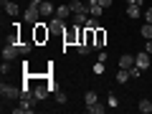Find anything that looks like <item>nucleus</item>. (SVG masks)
Segmentation results:
<instances>
[{
	"label": "nucleus",
	"mask_w": 152,
	"mask_h": 114,
	"mask_svg": "<svg viewBox=\"0 0 152 114\" xmlns=\"http://www.w3.org/2000/svg\"><path fill=\"white\" fill-rule=\"evenodd\" d=\"M48 36H51V28L43 20H38L33 26V43H43V41H48Z\"/></svg>",
	"instance_id": "f257e3e1"
},
{
	"label": "nucleus",
	"mask_w": 152,
	"mask_h": 114,
	"mask_svg": "<svg viewBox=\"0 0 152 114\" xmlns=\"http://www.w3.org/2000/svg\"><path fill=\"white\" fill-rule=\"evenodd\" d=\"M0 96L3 99H18V96H23V89L13 86V84H3L0 86Z\"/></svg>",
	"instance_id": "f03ea898"
},
{
	"label": "nucleus",
	"mask_w": 152,
	"mask_h": 114,
	"mask_svg": "<svg viewBox=\"0 0 152 114\" xmlns=\"http://www.w3.org/2000/svg\"><path fill=\"white\" fill-rule=\"evenodd\" d=\"M51 91V86H48V81H43V79H36V86H33V96L41 102V99H46V94Z\"/></svg>",
	"instance_id": "7ed1b4c3"
},
{
	"label": "nucleus",
	"mask_w": 152,
	"mask_h": 114,
	"mask_svg": "<svg viewBox=\"0 0 152 114\" xmlns=\"http://www.w3.org/2000/svg\"><path fill=\"white\" fill-rule=\"evenodd\" d=\"M41 18H43V15H41V8H38V5H28L26 8V23H28V26H36Z\"/></svg>",
	"instance_id": "20e7f679"
},
{
	"label": "nucleus",
	"mask_w": 152,
	"mask_h": 114,
	"mask_svg": "<svg viewBox=\"0 0 152 114\" xmlns=\"http://www.w3.org/2000/svg\"><path fill=\"white\" fill-rule=\"evenodd\" d=\"M134 66H140L142 71H147V66H152V56L147 53V51H142V53L134 56Z\"/></svg>",
	"instance_id": "39448f33"
},
{
	"label": "nucleus",
	"mask_w": 152,
	"mask_h": 114,
	"mask_svg": "<svg viewBox=\"0 0 152 114\" xmlns=\"http://www.w3.org/2000/svg\"><path fill=\"white\" fill-rule=\"evenodd\" d=\"M94 41H96V48H99V51H104V43H107V31H104L102 26L94 31Z\"/></svg>",
	"instance_id": "423d86ee"
},
{
	"label": "nucleus",
	"mask_w": 152,
	"mask_h": 114,
	"mask_svg": "<svg viewBox=\"0 0 152 114\" xmlns=\"http://www.w3.org/2000/svg\"><path fill=\"white\" fill-rule=\"evenodd\" d=\"M48 28H51V33H61V31L66 28V20H64V18H56V15H53V20L48 23Z\"/></svg>",
	"instance_id": "0eeeda50"
},
{
	"label": "nucleus",
	"mask_w": 152,
	"mask_h": 114,
	"mask_svg": "<svg viewBox=\"0 0 152 114\" xmlns=\"http://www.w3.org/2000/svg\"><path fill=\"white\" fill-rule=\"evenodd\" d=\"M38 8H41V15H43V18H51V15H56V8L51 5L48 0H43V3H41Z\"/></svg>",
	"instance_id": "6e6552de"
},
{
	"label": "nucleus",
	"mask_w": 152,
	"mask_h": 114,
	"mask_svg": "<svg viewBox=\"0 0 152 114\" xmlns=\"http://www.w3.org/2000/svg\"><path fill=\"white\" fill-rule=\"evenodd\" d=\"M102 13H104V8L99 5V0H94V3H89V15H91V18H99Z\"/></svg>",
	"instance_id": "1a4fd4ad"
},
{
	"label": "nucleus",
	"mask_w": 152,
	"mask_h": 114,
	"mask_svg": "<svg viewBox=\"0 0 152 114\" xmlns=\"http://www.w3.org/2000/svg\"><path fill=\"white\" fill-rule=\"evenodd\" d=\"M132 66H134V56L132 53H124L119 58V69H132Z\"/></svg>",
	"instance_id": "9d476101"
},
{
	"label": "nucleus",
	"mask_w": 152,
	"mask_h": 114,
	"mask_svg": "<svg viewBox=\"0 0 152 114\" xmlns=\"http://www.w3.org/2000/svg\"><path fill=\"white\" fill-rule=\"evenodd\" d=\"M71 15H74V13H71L69 5H56V18H64L66 20V18H71Z\"/></svg>",
	"instance_id": "9b49d317"
},
{
	"label": "nucleus",
	"mask_w": 152,
	"mask_h": 114,
	"mask_svg": "<svg viewBox=\"0 0 152 114\" xmlns=\"http://www.w3.org/2000/svg\"><path fill=\"white\" fill-rule=\"evenodd\" d=\"M3 5H5V13H8V15H13V18L20 15V8H18V3H3Z\"/></svg>",
	"instance_id": "f8f14e48"
},
{
	"label": "nucleus",
	"mask_w": 152,
	"mask_h": 114,
	"mask_svg": "<svg viewBox=\"0 0 152 114\" xmlns=\"http://www.w3.org/2000/svg\"><path fill=\"white\" fill-rule=\"evenodd\" d=\"M86 112L89 114H104V112H107V107H104V104H89V107H86Z\"/></svg>",
	"instance_id": "ddd939ff"
},
{
	"label": "nucleus",
	"mask_w": 152,
	"mask_h": 114,
	"mask_svg": "<svg viewBox=\"0 0 152 114\" xmlns=\"http://www.w3.org/2000/svg\"><path fill=\"white\" fill-rule=\"evenodd\" d=\"M71 20H74V26H86V13H74V15H71Z\"/></svg>",
	"instance_id": "4468645a"
},
{
	"label": "nucleus",
	"mask_w": 152,
	"mask_h": 114,
	"mask_svg": "<svg viewBox=\"0 0 152 114\" xmlns=\"http://www.w3.org/2000/svg\"><path fill=\"white\" fill-rule=\"evenodd\" d=\"M129 79H132V76H129V69H119V71H117V81H119V84H127Z\"/></svg>",
	"instance_id": "2eb2a0df"
},
{
	"label": "nucleus",
	"mask_w": 152,
	"mask_h": 114,
	"mask_svg": "<svg viewBox=\"0 0 152 114\" xmlns=\"http://www.w3.org/2000/svg\"><path fill=\"white\" fill-rule=\"evenodd\" d=\"M137 109H140L142 114H150L152 112V102H150V99H142V102L137 104Z\"/></svg>",
	"instance_id": "dca6fc26"
},
{
	"label": "nucleus",
	"mask_w": 152,
	"mask_h": 114,
	"mask_svg": "<svg viewBox=\"0 0 152 114\" xmlns=\"http://www.w3.org/2000/svg\"><path fill=\"white\" fill-rule=\"evenodd\" d=\"M127 15L134 20V18H140L142 15V10H140V5H127Z\"/></svg>",
	"instance_id": "f3484780"
},
{
	"label": "nucleus",
	"mask_w": 152,
	"mask_h": 114,
	"mask_svg": "<svg viewBox=\"0 0 152 114\" xmlns=\"http://www.w3.org/2000/svg\"><path fill=\"white\" fill-rule=\"evenodd\" d=\"M140 33H142V38H145V41H147V38H152V23H145V26L140 28Z\"/></svg>",
	"instance_id": "a211bd4d"
},
{
	"label": "nucleus",
	"mask_w": 152,
	"mask_h": 114,
	"mask_svg": "<svg viewBox=\"0 0 152 114\" xmlns=\"http://www.w3.org/2000/svg\"><path fill=\"white\" fill-rule=\"evenodd\" d=\"M76 51H79L81 56H86V53H91V51H94V46H89V43H79V46H76Z\"/></svg>",
	"instance_id": "6ab92c4d"
},
{
	"label": "nucleus",
	"mask_w": 152,
	"mask_h": 114,
	"mask_svg": "<svg viewBox=\"0 0 152 114\" xmlns=\"http://www.w3.org/2000/svg\"><path fill=\"white\" fill-rule=\"evenodd\" d=\"M84 102H86V107H89V104H96V102H99L96 91H86V96H84Z\"/></svg>",
	"instance_id": "aec40b11"
},
{
	"label": "nucleus",
	"mask_w": 152,
	"mask_h": 114,
	"mask_svg": "<svg viewBox=\"0 0 152 114\" xmlns=\"http://www.w3.org/2000/svg\"><path fill=\"white\" fill-rule=\"evenodd\" d=\"M18 48H20V53H31V43H26V41H20V43H18Z\"/></svg>",
	"instance_id": "412c9836"
},
{
	"label": "nucleus",
	"mask_w": 152,
	"mask_h": 114,
	"mask_svg": "<svg viewBox=\"0 0 152 114\" xmlns=\"http://www.w3.org/2000/svg\"><path fill=\"white\" fill-rule=\"evenodd\" d=\"M129 76H132V79H140V76H142V69H140V66H132V69H129Z\"/></svg>",
	"instance_id": "4be33fe9"
},
{
	"label": "nucleus",
	"mask_w": 152,
	"mask_h": 114,
	"mask_svg": "<svg viewBox=\"0 0 152 114\" xmlns=\"http://www.w3.org/2000/svg\"><path fill=\"white\" fill-rule=\"evenodd\" d=\"M94 74H96V76L104 74V61H96V64H94Z\"/></svg>",
	"instance_id": "5701e85b"
},
{
	"label": "nucleus",
	"mask_w": 152,
	"mask_h": 114,
	"mask_svg": "<svg viewBox=\"0 0 152 114\" xmlns=\"http://www.w3.org/2000/svg\"><path fill=\"white\" fill-rule=\"evenodd\" d=\"M86 28H91V31H96V28H99V20H96V18H89V20H86Z\"/></svg>",
	"instance_id": "b1692460"
},
{
	"label": "nucleus",
	"mask_w": 152,
	"mask_h": 114,
	"mask_svg": "<svg viewBox=\"0 0 152 114\" xmlns=\"http://www.w3.org/2000/svg\"><path fill=\"white\" fill-rule=\"evenodd\" d=\"M0 71H3V76L10 71V61H3V66H0Z\"/></svg>",
	"instance_id": "393cba45"
},
{
	"label": "nucleus",
	"mask_w": 152,
	"mask_h": 114,
	"mask_svg": "<svg viewBox=\"0 0 152 114\" xmlns=\"http://www.w3.org/2000/svg\"><path fill=\"white\" fill-rule=\"evenodd\" d=\"M145 23H152V8H147V10H145Z\"/></svg>",
	"instance_id": "a878e982"
},
{
	"label": "nucleus",
	"mask_w": 152,
	"mask_h": 114,
	"mask_svg": "<svg viewBox=\"0 0 152 114\" xmlns=\"http://www.w3.org/2000/svg\"><path fill=\"white\" fill-rule=\"evenodd\" d=\"M56 102H58V104H66V94H56Z\"/></svg>",
	"instance_id": "bb28decb"
},
{
	"label": "nucleus",
	"mask_w": 152,
	"mask_h": 114,
	"mask_svg": "<svg viewBox=\"0 0 152 114\" xmlns=\"http://www.w3.org/2000/svg\"><path fill=\"white\" fill-rule=\"evenodd\" d=\"M145 51H147V53L152 56V38H147V46H145Z\"/></svg>",
	"instance_id": "cd10ccee"
},
{
	"label": "nucleus",
	"mask_w": 152,
	"mask_h": 114,
	"mask_svg": "<svg viewBox=\"0 0 152 114\" xmlns=\"http://www.w3.org/2000/svg\"><path fill=\"white\" fill-rule=\"evenodd\" d=\"M99 5H102V8H109V5H112V0H99Z\"/></svg>",
	"instance_id": "c85d7f7f"
},
{
	"label": "nucleus",
	"mask_w": 152,
	"mask_h": 114,
	"mask_svg": "<svg viewBox=\"0 0 152 114\" xmlns=\"http://www.w3.org/2000/svg\"><path fill=\"white\" fill-rule=\"evenodd\" d=\"M127 5H142V0H127Z\"/></svg>",
	"instance_id": "c756f323"
},
{
	"label": "nucleus",
	"mask_w": 152,
	"mask_h": 114,
	"mask_svg": "<svg viewBox=\"0 0 152 114\" xmlns=\"http://www.w3.org/2000/svg\"><path fill=\"white\" fill-rule=\"evenodd\" d=\"M28 3H31V5H41V3H43V0H28Z\"/></svg>",
	"instance_id": "7c9ffc66"
},
{
	"label": "nucleus",
	"mask_w": 152,
	"mask_h": 114,
	"mask_svg": "<svg viewBox=\"0 0 152 114\" xmlns=\"http://www.w3.org/2000/svg\"><path fill=\"white\" fill-rule=\"evenodd\" d=\"M89 3H94V0H86V5H89Z\"/></svg>",
	"instance_id": "2f4dec72"
}]
</instances>
